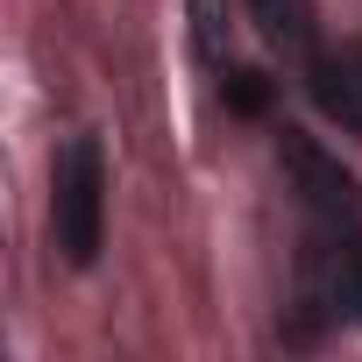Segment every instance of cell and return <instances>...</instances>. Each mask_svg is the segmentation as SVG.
Listing matches in <instances>:
<instances>
[{
	"instance_id": "3",
	"label": "cell",
	"mask_w": 362,
	"mask_h": 362,
	"mask_svg": "<svg viewBox=\"0 0 362 362\" xmlns=\"http://www.w3.org/2000/svg\"><path fill=\"white\" fill-rule=\"evenodd\" d=\"M305 86H313V107L327 121H341L348 135H362V43H341V50L313 57Z\"/></svg>"
},
{
	"instance_id": "6",
	"label": "cell",
	"mask_w": 362,
	"mask_h": 362,
	"mask_svg": "<svg viewBox=\"0 0 362 362\" xmlns=\"http://www.w3.org/2000/svg\"><path fill=\"white\" fill-rule=\"evenodd\" d=\"M221 93H228V107H235V114H263V107H270V78H263V71H249V64H235Z\"/></svg>"
},
{
	"instance_id": "4",
	"label": "cell",
	"mask_w": 362,
	"mask_h": 362,
	"mask_svg": "<svg viewBox=\"0 0 362 362\" xmlns=\"http://www.w3.org/2000/svg\"><path fill=\"white\" fill-rule=\"evenodd\" d=\"M249 15H256V29H263L284 57H313V43H320L313 0H249Z\"/></svg>"
},
{
	"instance_id": "2",
	"label": "cell",
	"mask_w": 362,
	"mask_h": 362,
	"mask_svg": "<svg viewBox=\"0 0 362 362\" xmlns=\"http://www.w3.org/2000/svg\"><path fill=\"white\" fill-rule=\"evenodd\" d=\"M277 163H284V177H291V192H298L320 221H355V214H362V185H355V170H348L334 149H320L313 135L284 128V135H277Z\"/></svg>"
},
{
	"instance_id": "1",
	"label": "cell",
	"mask_w": 362,
	"mask_h": 362,
	"mask_svg": "<svg viewBox=\"0 0 362 362\" xmlns=\"http://www.w3.org/2000/svg\"><path fill=\"white\" fill-rule=\"evenodd\" d=\"M50 228H57V249L71 270H86L100 256V235H107V149L93 135L64 142L57 156V185H50Z\"/></svg>"
},
{
	"instance_id": "5",
	"label": "cell",
	"mask_w": 362,
	"mask_h": 362,
	"mask_svg": "<svg viewBox=\"0 0 362 362\" xmlns=\"http://www.w3.org/2000/svg\"><path fill=\"white\" fill-rule=\"evenodd\" d=\"M192 43L206 64H228V0H192Z\"/></svg>"
},
{
	"instance_id": "7",
	"label": "cell",
	"mask_w": 362,
	"mask_h": 362,
	"mask_svg": "<svg viewBox=\"0 0 362 362\" xmlns=\"http://www.w3.org/2000/svg\"><path fill=\"white\" fill-rule=\"evenodd\" d=\"M341 277H348V305H355V320H362V249H348Z\"/></svg>"
}]
</instances>
